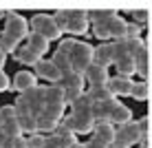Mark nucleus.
<instances>
[{
	"instance_id": "obj_1",
	"label": "nucleus",
	"mask_w": 152,
	"mask_h": 148,
	"mask_svg": "<svg viewBox=\"0 0 152 148\" xmlns=\"http://www.w3.org/2000/svg\"><path fill=\"white\" fill-rule=\"evenodd\" d=\"M53 18L62 33L69 31V33H75V35H84L88 31V24H91L88 11H84V9H57Z\"/></svg>"
},
{
	"instance_id": "obj_2",
	"label": "nucleus",
	"mask_w": 152,
	"mask_h": 148,
	"mask_svg": "<svg viewBox=\"0 0 152 148\" xmlns=\"http://www.w3.org/2000/svg\"><path fill=\"white\" fill-rule=\"evenodd\" d=\"M93 99L86 95V91L82 93V97L71 106V115L75 121V135H86L93 133L95 128V115H93Z\"/></svg>"
},
{
	"instance_id": "obj_3",
	"label": "nucleus",
	"mask_w": 152,
	"mask_h": 148,
	"mask_svg": "<svg viewBox=\"0 0 152 148\" xmlns=\"http://www.w3.org/2000/svg\"><path fill=\"white\" fill-rule=\"evenodd\" d=\"M29 27L33 33H40L42 38H46V40H60L62 35V31L60 27H57V22H55V18L53 15H49V13H35L33 18L29 20Z\"/></svg>"
},
{
	"instance_id": "obj_4",
	"label": "nucleus",
	"mask_w": 152,
	"mask_h": 148,
	"mask_svg": "<svg viewBox=\"0 0 152 148\" xmlns=\"http://www.w3.org/2000/svg\"><path fill=\"white\" fill-rule=\"evenodd\" d=\"M115 15H119L115 9H93V11H88L93 33H95L97 40H110V20Z\"/></svg>"
},
{
	"instance_id": "obj_5",
	"label": "nucleus",
	"mask_w": 152,
	"mask_h": 148,
	"mask_svg": "<svg viewBox=\"0 0 152 148\" xmlns=\"http://www.w3.org/2000/svg\"><path fill=\"white\" fill-rule=\"evenodd\" d=\"M93 55H95V46H91L88 42H77L71 55V68L77 75H84L88 71V66L93 64Z\"/></svg>"
},
{
	"instance_id": "obj_6",
	"label": "nucleus",
	"mask_w": 152,
	"mask_h": 148,
	"mask_svg": "<svg viewBox=\"0 0 152 148\" xmlns=\"http://www.w3.org/2000/svg\"><path fill=\"white\" fill-rule=\"evenodd\" d=\"M4 35H9L11 40L15 42H20V40H27L29 38V33H31V29H29V20L27 18H22L20 13H15V11H9L7 13V20H4V31H2Z\"/></svg>"
},
{
	"instance_id": "obj_7",
	"label": "nucleus",
	"mask_w": 152,
	"mask_h": 148,
	"mask_svg": "<svg viewBox=\"0 0 152 148\" xmlns=\"http://www.w3.org/2000/svg\"><path fill=\"white\" fill-rule=\"evenodd\" d=\"M15 106L18 108H27L31 113L40 115L42 108H44V86H35L27 93H20L18 99H15Z\"/></svg>"
},
{
	"instance_id": "obj_8",
	"label": "nucleus",
	"mask_w": 152,
	"mask_h": 148,
	"mask_svg": "<svg viewBox=\"0 0 152 148\" xmlns=\"http://www.w3.org/2000/svg\"><path fill=\"white\" fill-rule=\"evenodd\" d=\"M115 144H121L126 148H130L134 144H141V135H139V128H137V121H128V124L119 126Z\"/></svg>"
},
{
	"instance_id": "obj_9",
	"label": "nucleus",
	"mask_w": 152,
	"mask_h": 148,
	"mask_svg": "<svg viewBox=\"0 0 152 148\" xmlns=\"http://www.w3.org/2000/svg\"><path fill=\"white\" fill-rule=\"evenodd\" d=\"M33 73H35V77H42V80H49L51 84H57L60 82V77H62V71L57 68L51 60H42L38 62V64L33 66Z\"/></svg>"
},
{
	"instance_id": "obj_10",
	"label": "nucleus",
	"mask_w": 152,
	"mask_h": 148,
	"mask_svg": "<svg viewBox=\"0 0 152 148\" xmlns=\"http://www.w3.org/2000/svg\"><path fill=\"white\" fill-rule=\"evenodd\" d=\"M11 86L18 93H27V91L38 86V77H35V73H31V71H20V73H15Z\"/></svg>"
},
{
	"instance_id": "obj_11",
	"label": "nucleus",
	"mask_w": 152,
	"mask_h": 148,
	"mask_svg": "<svg viewBox=\"0 0 152 148\" xmlns=\"http://www.w3.org/2000/svg\"><path fill=\"white\" fill-rule=\"evenodd\" d=\"M132 86H134V82L130 80V77L110 75V80H108V88H110V93L115 97H117V95H132Z\"/></svg>"
},
{
	"instance_id": "obj_12",
	"label": "nucleus",
	"mask_w": 152,
	"mask_h": 148,
	"mask_svg": "<svg viewBox=\"0 0 152 148\" xmlns=\"http://www.w3.org/2000/svg\"><path fill=\"white\" fill-rule=\"evenodd\" d=\"M84 80H88L91 86H102V84H108L110 75H108V68H102V66H97L95 62H93V64L88 66V71L84 73Z\"/></svg>"
},
{
	"instance_id": "obj_13",
	"label": "nucleus",
	"mask_w": 152,
	"mask_h": 148,
	"mask_svg": "<svg viewBox=\"0 0 152 148\" xmlns=\"http://www.w3.org/2000/svg\"><path fill=\"white\" fill-rule=\"evenodd\" d=\"M93 62L102 68H108L110 64H115L113 60V49H110V42H102V44L95 46V55H93Z\"/></svg>"
},
{
	"instance_id": "obj_14",
	"label": "nucleus",
	"mask_w": 152,
	"mask_h": 148,
	"mask_svg": "<svg viewBox=\"0 0 152 148\" xmlns=\"http://www.w3.org/2000/svg\"><path fill=\"white\" fill-rule=\"evenodd\" d=\"M93 137H97V139L104 141L106 146H113L115 139H117V128H115L113 124H95Z\"/></svg>"
},
{
	"instance_id": "obj_15",
	"label": "nucleus",
	"mask_w": 152,
	"mask_h": 148,
	"mask_svg": "<svg viewBox=\"0 0 152 148\" xmlns=\"http://www.w3.org/2000/svg\"><path fill=\"white\" fill-rule=\"evenodd\" d=\"M15 110H18V115H15V119H18V124H20V128H22V133H38L35 130V119H38V115L35 113H31V110L27 108H18L15 106Z\"/></svg>"
},
{
	"instance_id": "obj_16",
	"label": "nucleus",
	"mask_w": 152,
	"mask_h": 148,
	"mask_svg": "<svg viewBox=\"0 0 152 148\" xmlns=\"http://www.w3.org/2000/svg\"><path fill=\"white\" fill-rule=\"evenodd\" d=\"M128 121H132V113H130V108L126 106V104L121 102H117L115 104V108H113V115H110V124L115 126H124V124H128Z\"/></svg>"
},
{
	"instance_id": "obj_17",
	"label": "nucleus",
	"mask_w": 152,
	"mask_h": 148,
	"mask_svg": "<svg viewBox=\"0 0 152 148\" xmlns=\"http://www.w3.org/2000/svg\"><path fill=\"white\" fill-rule=\"evenodd\" d=\"M57 86H62L64 91L69 88H75V91H84V75H77V73H64L57 82Z\"/></svg>"
},
{
	"instance_id": "obj_18",
	"label": "nucleus",
	"mask_w": 152,
	"mask_h": 148,
	"mask_svg": "<svg viewBox=\"0 0 152 148\" xmlns=\"http://www.w3.org/2000/svg\"><path fill=\"white\" fill-rule=\"evenodd\" d=\"M27 46H29L31 51H35V53L42 57V55H46V51H49V40L42 38L40 33H33V31H31L29 38H27Z\"/></svg>"
},
{
	"instance_id": "obj_19",
	"label": "nucleus",
	"mask_w": 152,
	"mask_h": 148,
	"mask_svg": "<svg viewBox=\"0 0 152 148\" xmlns=\"http://www.w3.org/2000/svg\"><path fill=\"white\" fill-rule=\"evenodd\" d=\"M44 104H64V88L57 86V84H51V86H44Z\"/></svg>"
},
{
	"instance_id": "obj_20",
	"label": "nucleus",
	"mask_w": 152,
	"mask_h": 148,
	"mask_svg": "<svg viewBox=\"0 0 152 148\" xmlns=\"http://www.w3.org/2000/svg\"><path fill=\"white\" fill-rule=\"evenodd\" d=\"M86 95L93 99V102H108V99H115V95L110 93L108 84H102V86H88Z\"/></svg>"
},
{
	"instance_id": "obj_21",
	"label": "nucleus",
	"mask_w": 152,
	"mask_h": 148,
	"mask_svg": "<svg viewBox=\"0 0 152 148\" xmlns=\"http://www.w3.org/2000/svg\"><path fill=\"white\" fill-rule=\"evenodd\" d=\"M51 62H53V64L62 71V75L73 71V68H71V53H69V51L55 49V53H53V57H51Z\"/></svg>"
},
{
	"instance_id": "obj_22",
	"label": "nucleus",
	"mask_w": 152,
	"mask_h": 148,
	"mask_svg": "<svg viewBox=\"0 0 152 148\" xmlns=\"http://www.w3.org/2000/svg\"><path fill=\"white\" fill-rule=\"evenodd\" d=\"M53 135L57 137V141H60L62 148H73V146L77 144V135L73 133V130L64 128V126H60V124H57V130H55Z\"/></svg>"
},
{
	"instance_id": "obj_23",
	"label": "nucleus",
	"mask_w": 152,
	"mask_h": 148,
	"mask_svg": "<svg viewBox=\"0 0 152 148\" xmlns=\"http://www.w3.org/2000/svg\"><path fill=\"white\" fill-rule=\"evenodd\" d=\"M126 29H128V22H126L121 15H115V18L110 20V38L126 40Z\"/></svg>"
},
{
	"instance_id": "obj_24",
	"label": "nucleus",
	"mask_w": 152,
	"mask_h": 148,
	"mask_svg": "<svg viewBox=\"0 0 152 148\" xmlns=\"http://www.w3.org/2000/svg\"><path fill=\"white\" fill-rule=\"evenodd\" d=\"M15 60L22 62V64H29V66H35L38 62L42 60V57L35 53V51H31L29 46H24V49H18L15 51Z\"/></svg>"
},
{
	"instance_id": "obj_25",
	"label": "nucleus",
	"mask_w": 152,
	"mask_h": 148,
	"mask_svg": "<svg viewBox=\"0 0 152 148\" xmlns=\"http://www.w3.org/2000/svg\"><path fill=\"white\" fill-rule=\"evenodd\" d=\"M115 66H117V75L119 77H130L134 73V57L126 55V57H121V60L115 62Z\"/></svg>"
},
{
	"instance_id": "obj_26",
	"label": "nucleus",
	"mask_w": 152,
	"mask_h": 148,
	"mask_svg": "<svg viewBox=\"0 0 152 148\" xmlns=\"http://www.w3.org/2000/svg\"><path fill=\"white\" fill-rule=\"evenodd\" d=\"M35 130L42 135V133H51L53 135L55 130H57V121H53L51 117H46V115H38V119H35Z\"/></svg>"
},
{
	"instance_id": "obj_27",
	"label": "nucleus",
	"mask_w": 152,
	"mask_h": 148,
	"mask_svg": "<svg viewBox=\"0 0 152 148\" xmlns=\"http://www.w3.org/2000/svg\"><path fill=\"white\" fill-rule=\"evenodd\" d=\"M42 115H46V117H51L53 121L60 124V121L64 119V104H44Z\"/></svg>"
},
{
	"instance_id": "obj_28",
	"label": "nucleus",
	"mask_w": 152,
	"mask_h": 148,
	"mask_svg": "<svg viewBox=\"0 0 152 148\" xmlns=\"http://www.w3.org/2000/svg\"><path fill=\"white\" fill-rule=\"evenodd\" d=\"M0 133H2L7 139H13V137H22V128H20V124H18V119H9V121H4L2 124V128H0Z\"/></svg>"
},
{
	"instance_id": "obj_29",
	"label": "nucleus",
	"mask_w": 152,
	"mask_h": 148,
	"mask_svg": "<svg viewBox=\"0 0 152 148\" xmlns=\"http://www.w3.org/2000/svg\"><path fill=\"white\" fill-rule=\"evenodd\" d=\"M134 73L137 75H148V49L139 51V55L134 57Z\"/></svg>"
},
{
	"instance_id": "obj_30",
	"label": "nucleus",
	"mask_w": 152,
	"mask_h": 148,
	"mask_svg": "<svg viewBox=\"0 0 152 148\" xmlns=\"http://www.w3.org/2000/svg\"><path fill=\"white\" fill-rule=\"evenodd\" d=\"M110 49H113V60L115 62L121 60V57H126V55H130L128 53V42H126V40H113Z\"/></svg>"
},
{
	"instance_id": "obj_31",
	"label": "nucleus",
	"mask_w": 152,
	"mask_h": 148,
	"mask_svg": "<svg viewBox=\"0 0 152 148\" xmlns=\"http://www.w3.org/2000/svg\"><path fill=\"white\" fill-rule=\"evenodd\" d=\"M130 97H134V99H139V102H143V99L148 97V86H145V82H134L132 95H130Z\"/></svg>"
},
{
	"instance_id": "obj_32",
	"label": "nucleus",
	"mask_w": 152,
	"mask_h": 148,
	"mask_svg": "<svg viewBox=\"0 0 152 148\" xmlns=\"http://www.w3.org/2000/svg\"><path fill=\"white\" fill-rule=\"evenodd\" d=\"M44 141H46V137L40 135V133H33V135L27 137V146L29 148H42V146H44Z\"/></svg>"
},
{
	"instance_id": "obj_33",
	"label": "nucleus",
	"mask_w": 152,
	"mask_h": 148,
	"mask_svg": "<svg viewBox=\"0 0 152 148\" xmlns=\"http://www.w3.org/2000/svg\"><path fill=\"white\" fill-rule=\"evenodd\" d=\"M132 18H134V24H139L143 29L145 22H148V11L145 9H132Z\"/></svg>"
},
{
	"instance_id": "obj_34",
	"label": "nucleus",
	"mask_w": 152,
	"mask_h": 148,
	"mask_svg": "<svg viewBox=\"0 0 152 148\" xmlns=\"http://www.w3.org/2000/svg\"><path fill=\"white\" fill-rule=\"evenodd\" d=\"M132 38H141V27L134 22H128V29H126V40H132Z\"/></svg>"
},
{
	"instance_id": "obj_35",
	"label": "nucleus",
	"mask_w": 152,
	"mask_h": 148,
	"mask_svg": "<svg viewBox=\"0 0 152 148\" xmlns=\"http://www.w3.org/2000/svg\"><path fill=\"white\" fill-rule=\"evenodd\" d=\"M11 88V80L4 71H0V91H9Z\"/></svg>"
},
{
	"instance_id": "obj_36",
	"label": "nucleus",
	"mask_w": 152,
	"mask_h": 148,
	"mask_svg": "<svg viewBox=\"0 0 152 148\" xmlns=\"http://www.w3.org/2000/svg\"><path fill=\"white\" fill-rule=\"evenodd\" d=\"M60 126H64V128H69L75 133V121H73V115H64V119L60 121Z\"/></svg>"
},
{
	"instance_id": "obj_37",
	"label": "nucleus",
	"mask_w": 152,
	"mask_h": 148,
	"mask_svg": "<svg viewBox=\"0 0 152 148\" xmlns=\"http://www.w3.org/2000/svg\"><path fill=\"white\" fill-rule=\"evenodd\" d=\"M42 148H62V146H60V141H57V137H55V135H49Z\"/></svg>"
},
{
	"instance_id": "obj_38",
	"label": "nucleus",
	"mask_w": 152,
	"mask_h": 148,
	"mask_svg": "<svg viewBox=\"0 0 152 148\" xmlns=\"http://www.w3.org/2000/svg\"><path fill=\"white\" fill-rule=\"evenodd\" d=\"M86 148H108V146L104 144V141H99L97 137H91V139L86 141Z\"/></svg>"
},
{
	"instance_id": "obj_39",
	"label": "nucleus",
	"mask_w": 152,
	"mask_h": 148,
	"mask_svg": "<svg viewBox=\"0 0 152 148\" xmlns=\"http://www.w3.org/2000/svg\"><path fill=\"white\" fill-rule=\"evenodd\" d=\"M4 62H7V53H4L2 49H0V71H2V66H4Z\"/></svg>"
},
{
	"instance_id": "obj_40",
	"label": "nucleus",
	"mask_w": 152,
	"mask_h": 148,
	"mask_svg": "<svg viewBox=\"0 0 152 148\" xmlns=\"http://www.w3.org/2000/svg\"><path fill=\"white\" fill-rule=\"evenodd\" d=\"M73 148H86V141H84V144H80V141H77V144L73 146Z\"/></svg>"
},
{
	"instance_id": "obj_41",
	"label": "nucleus",
	"mask_w": 152,
	"mask_h": 148,
	"mask_svg": "<svg viewBox=\"0 0 152 148\" xmlns=\"http://www.w3.org/2000/svg\"><path fill=\"white\" fill-rule=\"evenodd\" d=\"M108 148H126V146H121V144H113V146H108Z\"/></svg>"
},
{
	"instance_id": "obj_42",
	"label": "nucleus",
	"mask_w": 152,
	"mask_h": 148,
	"mask_svg": "<svg viewBox=\"0 0 152 148\" xmlns=\"http://www.w3.org/2000/svg\"><path fill=\"white\" fill-rule=\"evenodd\" d=\"M7 13L9 11H2V9H0V18H7Z\"/></svg>"
},
{
	"instance_id": "obj_43",
	"label": "nucleus",
	"mask_w": 152,
	"mask_h": 148,
	"mask_svg": "<svg viewBox=\"0 0 152 148\" xmlns=\"http://www.w3.org/2000/svg\"><path fill=\"white\" fill-rule=\"evenodd\" d=\"M2 124H4V117H2V113H0V128H2Z\"/></svg>"
},
{
	"instance_id": "obj_44",
	"label": "nucleus",
	"mask_w": 152,
	"mask_h": 148,
	"mask_svg": "<svg viewBox=\"0 0 152 148\" xmlns=\"http://www.w3.org/2000/svg\"><path fill=\"white\" fill-rule=\"evenodd\" d=\"M139 148H145V146H139Z\"/></svg>"
}]
</instances>
